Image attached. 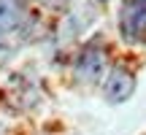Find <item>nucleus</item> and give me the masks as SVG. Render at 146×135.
Returning a JSON list of instances; mask_svg holds the SVG:
<instances>
[{
    "label": "nucleus",
    "mask_w": 146,
    "mask_h": 135,
    "mask_svg": "<svg viewBox=\"0 0 146 135\" xmlns=\"http://www.w3.org/2000/svg\"><path fill=\"white\" fill-rule=\"evenodd\" d=\"M119 35L130 46L146 43V0H122Z\"/></svg>",
    "instance_id": "obj_1"
},
{
    "label": "nucleus",
    "mask_w": 146,
    "mask_h": 135,
    "mask_svg": "<svg viewBox=\"0 0 146 135\" xmlns=\"http://www.w3.org/2000/svg\"><path fill=\"white\" fill-rule=\"evenodd\" d=\"M133 89H135L133 73L125 70V68H114V70L108 73V78H106L103 92H106V100H108V103H125L133 95Z\"/></svg>",
    "instance_id": "obj_2"
},
{
    "label": "nucleus",
    "mask_w": 146,
    "mask_h": 135,
    "mask_svg": "<svg viewBox=\"0 0 146 135\" xmlns=\"http://www.w3.org/2000/svg\"><path fill=\"white\" fill-rule=\"evenodd\" d=\"M103 73H106V54L100 49H95V46L84 49L78 62H76V76L84 84H95V81H100Z\"/></svg>",
    "instance_id": "obj_3"
},
{
    "label": "nucleus",
    "mask_w": 146,
    "mask_h": 135,
    "mask_svg": "<svg viewBox=\"0 0 146 135\" xmlns=\"http://www.w3.org/2000/svg\"><path fill=\"white\" fill-rule=\"evenodd\" d=\"M19 22H22L19 5L11 3V0H0V43L19 27Z\"/></svg>",
    "instance_id": "obj_4"
}]
</instances>
